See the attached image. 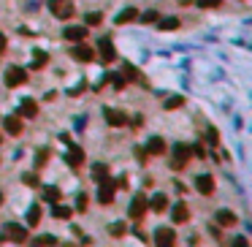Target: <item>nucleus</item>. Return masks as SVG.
<instances>
[{"mask_svg":"<svg viewBox=\"0 0 252 247\" xmlns=\"http://www.w3.org/2000/svg\"><path fill=\"white\" fill-rule=\"evenodd\" d=\"M6 44H8V41H6V35L0 33V55H3V52H6Z\"/></svg>","mask_w":252,"mask_h":247,"instance_id":"obj_37","label":"nucleus"},{"mask_svg":"<svg viewBox=\"0 0 252 247\" xmlns=\"http://www.w3.org/2000/svg\"><path fill=\"white\" fill-rule=\"evenodd\" d=\"M22 179H25V185H30V187L38 185V177H35V174H22Z\"/></svg>","mask_w":252,"mask_h":247,"instance_id":"obj_32","label":"nucleus"},{"mask_svg":"<svg viewBox=\"0 0 252 247\" xmlns=\"http://www.w3.org/2000/svg\"><path fill=\"white\" fill-rule=\"evenodd\" d=\"M46 62H49L46 52H35V55H33V60H30V65H33V68H44Z\"/></svg>","mask_w":252,"mask_h":247,"instance_id":"obj_22","label":"nucleus"},{"mask_svg":"<svg viewBox=\"0 0 252 247\" xmlns=\"http://www.w3.org/2000/svg\"><path fill=\"white\" fill-rule=\"evenodd\" d=\"M187 217H190L187 204H174V209H171V220H174V223H184Z\"/></svg>","mask_w":252,"mask_h":247,"instance_id":"obj_12","label":"nucleus"},{"mask_svg":"<svg viewBox=\"0 0 252 247\" xmlns=\"http://www.w3.org/2000/svg\"><path fill=\"white\" fill-rule=\"evenodd\" d=\"M49 8H52V14H55L57 19H71V16L76 14V8H74L71 0H52Z\"/></svg>","mask_w":252,"mask_h":247,"instance_id":"obj_2","label":"nucleus"},{"mask_svg":"<svg viewBox=\"0 0 252 247\" xmlns=\"http://www.w3.org/2000/svg\"><path fill=\"white\" fill-rule=\"evenodd\" d=\"M92 174H95V179H103L106 174H109V166H106V163H98L95 169H92Z\"/></svg>","mask_w":252,"mask_h":247,"instance_id":"obj_28","label":"nucleus"},{"mask_svg":"<svg viewBox=\"0 0 252 247\" xmlns=\"http://www.w3.org/2000/svg\"><path fill=\"white\" fill-rule=\"evenodd\" d=\"M6 236H8L11 242H19V245H22V242H28V231H25L22 226H8V233H6Z\"/></svg>","mask_w":252,"mask_h":247,"instance_id":"obj_13","label":"nucleus"},{"mask_svg":"<svg viewBox=\"0 0 252 247\" xmlns=\"http://www.w3.org/2000/svg\"><path fill=\"white\" fill-rule=\"evenodd\" d=\"M19 114L22 117H35V114H38V103L30 101V98H25V101L19 103Z\"/></svg>","mask_w":252,"mask_h":247,"instance_id":"obj_15","label":"nucleus"},{"mask_svg":"<svg viewBox=\"0 0 252 247\" xmlns=\"http://www.w3.org/2000/svg\"><path fill=\"white\" fill-rule=\"evenodd\" d=\"M25 82H28V74L22 68H14V65H11V68L6 71V84L8 87H19V84H25Z\"/></svg>","mask_w":252,"mask_h":247,"instance_id":"obj_5","label":"nucleus"},{"mask_svg":"<svg viewBox=\"0 0 252 247\" xmlns=\"http://www.w3.org/2000/svg\"><path fill=\"white\" fill-rule=\"evenodd\" d=\"M109 233H111V236H122V233H125V223H111Z\"/></svg>","mask_w":252,"mask_h":247,"instance_id":"obj_29","label":"nucleus"},{"mask_svg":"<svg viewBox=\"0 0 252 247\" xmlns=\"http://www.w3.org/2000/svg\"><path fill=\"white\" fill-rule=\"evenodd\" d=\"M0 141H3V136H0Z\"/></svg>","mask_w":252,"mask_h":247,"instance_id":"obj_39","label":"nucleus"},{"mask_svg":"<svg viewBox=\"0 0 252 247\" xmlns=\"http://www.w3.org/2000/svg\"><path fill=\"white\" fill-rule=\"evenodd\" d=\"M38 220H41V206L35 204V206H30V209H28V223H30V226H35Z\"/></svg>","mask_w":252,"mask_h":247,"instance_id":"obj_24","label":"nucleus"},{"mask_svg":"<svg viewBox=\"0 0 252 247\" xmlns=\"http://www.w3.org/2000/svg\"><path fill=\"white\" fill-rule=\"evenodd\" d=\"M60 199H62L60 187H55V185L44 187V201H46V204H57V201H60Z\"/></svg>","mask_w":252,"mask_h":247,"instance_id":"obj_16","label":"nucleus"},{"mask_svg":"<svg viewBox=\"0 0 252 247\" xmlns=\"http://www.w3.org/2000/svg\"><path fill=\"white\" fill-rule=\"evenodd\" d=\"M177 28H179V19H177V16H168V19L160 22V30H177Z\"/></svg>","mask_w":252,"mask_h":247,"instance_id":"obj_25","label":"nucleus"},{"mask_svg":"<svg viewBox=\"0 0 252 247\" xmlns=\"http://www.w3.org/2000/svg\"><path fill=\"white\" fill-rule=\"evenodd\" d=\"M68 147H71V150H68V155H65V160H68L71 169H79V166L84 163V152L79 150V147H74L71 141H68Z\"/></svg>","mask_w":252,"mask_h":247,"instance_id":"obj_8","label":"nucleus"},{"mask_svg":"<svg viewBox=\"0 0 252 247\" xmlns=\"http://www.w3.org/2000/svg\"><path fill=\"white\" fill-rule=\"evenodd\" d=\"M198 6L201 8H217V6H222V0H198Z\"/></svg>","mask_w":252,"mask_h":247,"instance_id":"obj_30","label":"nucleus"},{"mask_svg":"<svg viewBox=\"0 0 252 247\" xmlns=\"http://www.w3.org/2000/svg\"><path fill=\"white\" fill-rule=\"evenodd\" d=\"M6 131L14 133V136H16V133H22V120H19V117H6Z\"/></svg>","mask_w":252,"mask_h":247,"instance_id":"obj_20","label":"nucleus"},{"mask_svg":"<svg viewBox=\"0 0 252 247\" xmlns=\"http://www.w3.org/2000/svg\"><path fill=\"white\" fill-rule=\"evenodd\" d=\"M193 150L187 144H174V152H171V169H184L187 166V160H190Z\"/></svg>","mask_w":252,"mask_h":247,"instance_id":"obj_1","label":"nucleus"},{"mask_svg":"<svg viewBox=\"0 0 252 247\" xmlns=\"http://www.w3.org/2000/svg\"><path fill=\"white\" fill-rule=\"evenodd\" d=\"M35 242H38V245H55V242H57V236H38Z\"/></svg>","mask_w":252,"mask_h":247,"instance_id":"obj_35","label":"nucleus"},{"mask_svg":"<svg viewBox=\"0 0 252 247\" xmlns=\"http://www.w3.org/2000/svg\"><path fill=\"white\" fill-rule=\"evenodd\" d=\"M84 35H87V28H65L68 41H84Z\"/></svg>","mask_w":252,"mask_h":247,"instance_id":"obj_18","label":"nucleus"},{"mask_svg":"<svg viewBox=\"0 0 252 247\" xmlns=\"http://www.w3.org/2000/svg\"><path fill=\"white\" fill-rule=\"evenodd\" d=\"M182 103H184L182 95H174V98H168V101H165V109H179Z\"/></svg>","mask_w":252,"mask_h":247,"instance_id":"obj_27","label":"nucleus"},{"mask_svg":"<svg viewBox=\"0 0 252 247\" xmlns=\"http://www.w3.org/2000/svg\"><path fill=\"white\" fill-rule=\"evenodd\" d=\"M174 242H177L174 228H157V231H155V245L157 247H171Z\"/></svg>","mask_w":252,"mask_h":247,"instance_id":"obj_4","label":"nucleus"},{"mask_svg":"<svg viewBox=\"0 0 252 247\" xmlns=\"http://www.w3.org/2000/svg\"><path fill=\"white\" fill-rule=\"evenodd\" d=\"M46 158H49V150H41V152H38V166L46 163Z\"/></svg>","mask_w":252,"mask_h":247,"instance_id":"obj_36","label":"nucleus"},{"mask_svg":"<svg viewBox=\"0 0 252 247\" xmlns=\"http://www.w3.org/2000/svg\"><path fill=\"white\" fill-rule=\"evenodd\" d=\"M165 152V141L163 139H149V144H147V155H163Z\"/></svg>","mask_w":252,"mask_h":247,"instance_id":"obj_17","label":"nucleus"},{"mask_svg":"<svg viewBox=\"0 0 252 247\" xmlns=\"http://www.w3.org/2000/svg\"><path fill=\"white\" fill-rule=\"evenodd\" d=\"M147 204H149V201L144 199V193H138L136 199H133V204H130L128 215H130V217H133V220H138V217H141L144 212H147Z\"/></svg>","mask_w":252,"mask_h":247,"instance_id":"obj_6","label":"nucleus"},{"mask_svg":"<svg viewBox=\"0 0 252 247\" xmlns=\"http://www.w3.org/2000/svg\"><path fill=\"white\" fill-rule=\"evenodd\" d=\"M206 141H209V144H217L220 139H217V128H209V131H206Z\"/></svg>","mask_w":252,"mask_h":247,"instance_id":"obj_31","label":"nucleus"},{"mask_svg":"<svg viewBox=\"0 0 252 247\" xmlns=\"http://www.w3.org/2000/svg\"><path fill=\"white\" fill-rule=\"evenodd\" d=\"M141 22H147V25H149V22H157V11H147V14L141 16Z\"/></svg>","mask_w":252,"mask_h":247,"instance_id":"obj_34","label":"nucleus"},{"mask_svg":"<svg viewBox=\"0 0 252 247\" xmlns=\"http://www.w3.org/2000/svg\"><path fill=\"white\" fill-rule=\"evenodd\" d=\"M214 220H217V226H222V228L236 226V215H233V212H228V209H220V212L214 215Z\"/></svg>","mask_w":252,"mask_h":247,"instance_id":"obj_11","label":"nucleus"},{"mask_svg":"<svg viewBox=\"0 0 252 247\" xmlns=\"http://www.w3.org/2000/svg\"><path fill=\"white\" fill-rule=\"evenodd\" d=\"M52 212H55V217H60V220H68L71 215H74V209H71V206H62L60 201H57V204H55V209H52Z\"/></svg>","mask_w":252,"mask_h":247,"instance_id":"obj_21","label":"nucleus"},{"mask_svg":"<svg viewBox=\"0 0 252 247\" xmlns=\"http://www.w3.org/2000/svg\"><path fill=\"white\" fill-rule=\"evenodd\" d=\"M106 123L117 128V125H125V123H128V117H125L122 111H117V109H106Z\"/></svg>","mask_w":252,"mask_h":247,"instance_id":"obj_14","label":"nucleus"},{"mask_svg":"<svg viewBox=\"0 0 252 247\" xmlns=\"http://www.w3.org/2000/svg\"><path fill=\"white\" fill-rule=\"evenodd\" d=\"M98 185H101V187H98V201H101V204H106V206H109L111 201H114V190H117L114 179H106V177H103L101 182H98Z\"/></svg>","mask_w":252,"mask_h":247,"instance_id":"obj_3","label":"nucleus"},{"mask_svg":"<svg viewBox=\"0 0 252 247\" xmlns=\"http://www.w3.org/2000/svg\"><path fill=\"white\" fill-rule=\"evenodd\" d=\"M0 204H3V193H0Z\"/></svg>","mask_w":252,"mask_h":247,"instance_id":"obj_38","label":"nucleus"},{"mask_svg":"<svg viewBox=\"0 0 252 247\" xmlns=\"http://www.w3.org/2000/svg\"><path fill=\"white\" fill-rule=\"evenodd\" d=\"M195 187H198V193H204V196L214 193V177H209V174H201V177L195 179Z\"/></svg>","mask_w":252,"mask_h":247,"instance_id":"obj_9","label":"nucleus"},{"mask_svg":"<svg viewBox=\"0 0 252 247\" xmlns=\"http://www.w3.org/2000/svg\"><path fill=\"white\" fill-rule=\"evenodd\" d=\"M71 57H74V60H79V62H89V60H95L92 49H89V46H84V44H79V46H74V49H71Z\"/></svg>","mask_w":252,"mask_h":247,"instance_id":"obj_7","label":"nucleus"},{"mask_svg":"<svg viewBox=\"0 0 252 247\" xmlns=\"http://www.w3.org/2000/svg\"><path fill=\"white\" fill-rule=\"evenodd\" d=\"M138 19V11L136 8H125L122 14H117V25H128V22Z\"/></svg>","mask_w":252,"mask_h":247,"instance_id":"obj_19","label":"nucleus"},{"mask_svg":"<svg viewBox=\"0 0 252 247\" xmlns=\"http://www.w3.org/2000/svg\"><path fill=\"white\" fill-rule=\"evenodd\" d=\"M84 22H87L89 28H95V25H101V22H103V14H95V11H92V14L84 16Z\"/></svg>","mask_w":252,"mask_h":247,"instance_id":"obj_26","label":"nucleus"},{"mask_svg":"<svg viewBox=\"0 0 252 247\" xmlns=\"http://www.w3.org/2000/svg\"><path fill=\"white\" fill-rule=\"evenodd\" d=\"M76 206H79V212H84V209H87V196H84V193H79V199H76Z\"/></svg>","mask_w":252,"mask_h":247,"instance_id":"obj_33","label":"nucleus"},{"mask_svg":"<svg viewBox=\"0 0 252 247\" xmlns=\"http://www.w3.org/2000/svg\"><path fill=\"white\" fill-rule=\"evenodd\" d=\"M165 204H168V199H165L163 193H157L155 199H152V209H155V212H163V209H165Z\"/></svg>","mask_w":252,"mask_h":247,"instance_id":"obj_23","label":"nucleus"},{"mask_svg":"<svg viewBox=\"0 0 252 247\" xmlns=\"http://www.w3.org/2000/svg\"><path fill=\"white\" fill-rule=\"evenodd\" d=\"M117 57L114 52V44H111V38H101V60L103 62H111Z\"/></svg>","mask_w":252,"mask_h":247,"instance_id":"obj_10","label":"nucleus"}]
</instances>
